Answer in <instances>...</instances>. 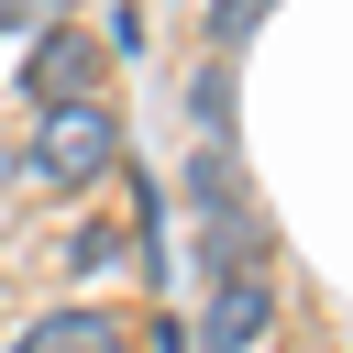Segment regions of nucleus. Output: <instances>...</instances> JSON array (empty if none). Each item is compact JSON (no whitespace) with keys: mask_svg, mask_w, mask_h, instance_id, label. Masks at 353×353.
Listing matches in <instances>:
<instances>
[{"mask_svg":"<svg viewBox=\"0 0 353 353\" xmlns=\"http://www.w3.org/2000/svg\"><path fill=\"white\" fill-rule=\"evenodd\" d=\"M188 221H199V265H210V276H221V265H254V199H243L232 143H199V165H188Z\"/></svg>","mask_w":353,"mask_h":353,"instance_id":"2","label":"nucleus"},{"mask_svg":"<svg viewBox=\"0 0 353 353\" xmlns=\"http://www.w3.org/2000/svg\"><path fill=\"white\" fill-rule=\"evenodd\" d=\"M188 121H199V143H232V66L188 77Z\"/></svg>","mask_w":353,"mask_h":353,"instance_id":"6","label":"nucleus"},{"mask_svg":"<svg viewBox=\"0 0 353 353\" xmlns=\"http://www.w3.org/2000/svg\"><path fill=\"white\" fill-rule=\"evenodd\" d=\"M110 165H132V143H121V110H110L99 88L33 110V176H44V188H99Z\"/></svg>","mask_w":353,"mask_h":353,"instance_id":"1","label":"nucleus"},{"mask_svg":"<svg viewBox=\"0 0 353 353\" xmlns=\"http://www.w3.org/2000/svg\"><path fill=\"white\" fill-rule=\"evenodd\" d=\"M11 353H132V342H121V320H110V309H44Z\"/></svg>","mask_w":353,"mask_h":353,"instance_id":"5","label":"nucleus"},{"mask_svg":"<svg viewBox=\"0 0 353 353\" xmlns=\"http://www.w3.org/2000/svg\"><path fill=\"white\" fill-rule=\"evenodd\" d=\"M265 331H276V276H265V265H221V276H210V298H199L188 353H254Z\"/></svg>","mask_w":353,"mask_h":353,"instance_id":"3","label":"nucleus"},{"mask_svg":"<svg viewBox=\"0 0 353 353\" xmlns=\"http://www.w3.org/2000/svg\"><path fill=\"white\" fill-rule=\"evenodd\" d=\"M88 66H99V44H88L77 22H44V33H33V110L88 99Z\"/></svg>","mask_w":353,"mask_h":353,"instance_id":"4","label":"nucleus"},{"mask_svg":"<svg viewBox=\"0 0 353 353\" xmlns=\"http://www.w3.org/2000/svg\"><path fill=\"white\" fill-rule=\"evenodd\" d=\"M254 22H265V0H210V66H221V55H243V44H254Z\"/></svg>","mask_w":353,"mask_h":353,"instance_id":"7","label":"nucleus"}]
</instances>
